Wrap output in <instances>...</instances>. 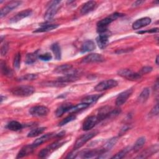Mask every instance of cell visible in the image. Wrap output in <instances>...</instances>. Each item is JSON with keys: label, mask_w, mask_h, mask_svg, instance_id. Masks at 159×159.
Wrapping results in <instances>:
<instances>
[{"label": "cell", "mask_w": 159, "mask_h": 159, "mask_svg": "<svg viewBox=\"0 0 159 159\" xmlns=\"http://www.w3.org/2000/svg\"><path fill=\"white\" fill-rule=\"evenodd\" d=\"M123 14L119 13V12H115L112 14H111L109 16L101 19L97 23V27H98V32L99 34H102L107 32V25L111 24L112 22L117 19V18L122 16Z\"/></svg>", "instance_id": "6da1fadb"}, {"label": "cell", "mask_w": 159, "mask_h": 159, "mask_svg": "<svg viewBox=\"0 0 159 159\" xmlns=\"http://www.w3.org/2000/svg\"><path fill=\"white\" fill-rule=\"evenodd\" d=\"M158 31V28H155V29H150L148 30L147 31H140L138 32V34H143V33H146V32H150V33H153V32H157Z\"/></svg>", "instance_id": "7bdbcfd3"}, {"label": "cell", "mask_w": 159, "mask_h": 159, "mask_svg": "<svg viewBox=\"0 0 159 159\" xmlns=\"http://www.w3.org/2000/svg\"><path fill=\"white\" fill-rule=\"evenodd\" d=\"M73 106L71 104H64L61 105L60 107H58L55 112V115L57 117H60L64 113L68 112L70 109Z\"/></svg>", "instance_id": "cb8c5ba5"}, {"label": "cell", "mask_w": 159, "mask_h": 159, "mask_svg": "<svg viewBox=\"0 0 159 159\" xmlns=\"http://www.w3.org/2000/svg\"><path fill=\"white\" fill-rule=\"evenodd\" d=\"M145 142H146L145 137H139L136 140V142H135V143L134 145V147L132 148L133 151L134 152H137L139 151V150H140L143 147V146L144 145Z\"/></svg>", "instance_id": "4316f807"}, {"label": "cell", "mask_w": 159, "mask_h": 159, "mask_svg": "<svg viewBox=\"0 0 159 159\" xmlns=\"http://www.w3.org/2000/svg\"><path fill=\"white\" fill-rule=\"evenodd\" d=\"M101 94H93L85 97L83 100L82 102H84L88 105L96 102L101 96Z\"/></svg>", "instance_id": "484cf974"}, {"label": "cell", "mask_w": 159, "mask_h": 159, "mask_svg": "<svg viewBox=\"0 0 159 159\" xmlns=\"http://www.w3.org/2000/svg\"><path fill=\"white\" fill-rule=\"evenodd\" d=\"M150 22H151V19L150 17H142L137 20L132 24V28L133 29L137 30V29H141L142 27H143L149 25Z\"/></svg>", "instance_id": "9a60e30c"}, {"label": "cell", "mask_w": 159, "mask_h": 159, "mask_svg": "<svg viewBox=\"0 0 159 159\" xmlns=\"http://www.w3.org/2000/svg\"><path fill=\"white\" fill-rule=\"evenodd\" d=\"M29 112L32 116L42 117L47 116L49 112V109L44 106H35L30 109Z\"/></svg>", "instance_id": "ba28073f"}, {"label": "cell", "mask_w": 159, "mask_h": 159, "mask_svg": "<svg viewBox=\"0 0 159 159\" xmlns=\"http://www.w3.org/2000/svg\"><path fill=\"white\" fill-rule=\"evenodd\" d=\"M38 58H39V56H38V54L37 53V52L28 53L26 55L25 63L27 64H29V65L32 64L35 61H36V60H37Z\"/></svg>", "instance_id": "d6a6232c"}, {"label": "cell", "mask_w": 159, "mask_h": 159, "mask_svg": "<svg viewBox=\"0 0 159 159\" xmlns=\"http://www.w3.org/2000/svg\"><path fill=\"white\" fill-rule=\"evenodd\" d=\"M96 135V133L94 132L87 133L86 134L83 135L80 138H78L74 145V150H78L83 146L87 142H88L90 139L94 137Z\"/></svg>", "instance_id": "52a82bcc"}, {"label": "cell", "mask_w": 159, "mask_h": 159, "mask_svg": "<svg viewBox=\"0 0 159 159\" xmlns=\"http://www.w3.org/2000/svg\"><path fill=\"white\" fill-rule=\"evenodd\" d=\"M104 61V58L101 55L98 53H91L89 55H88L82 60V62L84 63H99Z\"/></svg>", "instance_id": "7c38bea8"}, {"label": "cell", "mask_w": 159, "mask_h": 159, "mask_svg": "<svg viewBox=\"0 0 159 159\" xmlns=\"http://www.w3.org/2000/svg\"><path fill=\"white\" fill-rule=\"evenodd\" d=\"M152 71V68L151 66H144L143 67L140 71V73L139 74L140 75H144V74H147L148 73H150V71Z\"/></svg>", "instance_id": "ab89813d"}, {"label": "cell", "mask_w": 159, "mask_h": 159, "mask_svg": "<svg viewBox=\"0 0 159 159\" xmlns=\"http://www.w3.org/2000/svg\"><path fill=\"white\" fill-rule=\"evenodd\" d=\"M117 141V137H112L110 139H109L104 145V146L101 148L102 150H103V152L104 153H106V152H107L108 150H109L111 148L113 147V146L116 143Z\"/></svg>", "instance_id": "d4e9b609"}, {"label": "cell", "mask_w": 159, "mask_h": 159, "mask_svg": "<svg viewBox=\"0 0 159 159\" xmlns=\"http://www.w3.org/2000/svg\"><path fill=\"white\" fill-rule=\"evenodd\" d=\"M60 1H53L50 2V5L45 14L44 18L45 20H50L55 16L58 11V9L60 8Z\"/></svg>", "instance_id": "3957f363"}, {"label": "cell", "mask_w": 159, "mask_h": 159, "mask_svg": "<svg viewBox=\"0 0 159 159\" xmlns=\"http://www.w3.org/2000/svg\"><path fill=\"white\" fill-rule=\"evenodd\" d=\"M46 129V127H38L34 129L31 130L27 134L28 137H34L36 136H38L39 135L42 134Z\"/></svg>", "instance_id": "1f68e13d"}, {"label": "cell", "mask_w": 159, "mask_h": 159, "mask_svg": "<svg viewBox=\"0 0 159 159\" xmlns=\"http://www.w3.org/2000/svg\"><path fill=\"white\" fill-rule=\"evenodd\" d=\"M63 143H64V142H60V141H57V142H55L51 143L50 145H48V147H47L45 148H43L42 150H41L39 152V157L40 158L47 157L50 153H51L52 152H53V151L57 150L58 148L61 147Z\"/></svg>", "instance_id": "5b68a950"}, {"label": "cell", "mask_w": 159, "mask_h": 159, "mask_svg": "<svg viewBox=\"0 0 159 159\" xmlns=\"http://www.w3.org/2000/svg\"><path fill=\"white\" fill-rule=\"evenodd\" d=\"M96 4V3L94 1H89L85 2L81 9V13L83 15H85L89 13L94 8Z\"/></svg>", "instance_id": "44dd1931"}, {"label": "cell", "mask_w": 159, "mask_h": 159, "mask_svg": "<svg viewBox=\"0 0 159 159\" xmlns=\"http://www.w3.org/2000/svg\"><path fill=\"white\" fill-rule=\"evenodd\" d=\"M35 92V88L29 85H20L11 89V93L17 96L26 97L32 95Z\"/></svg>", "instance_id": "7a4b0ae2"}, {"label": "cell", "mask_w": 159, "mask_h": 159, "mask_svg": "<svg viewBox=\"0 0 159 159\" xmlns=\"http://www.w3.org/2000/svg\"><path fill=\"white\" fill-rule=\"evenodd\" d=\"M20 53H17L14 58L13 61V66L16 70H18L20 67Z\"/></svg>", "instance_id": "8d00e7d4"}, {"label": "cell", "mask_w": 159, "mask_h": 159, "mask_svg": "<svg viewBox=\"0 0 159 159\" xmlns=\"http://www.w3.org/2000/svg\"><path fill=\"white\" fill-rule=\"evenodd\" d=\"M150 115L152 116H157L158 114V104H157L152 109V111H150Z\"/></svg>", "instance_id": "b9f144b4"}, {"label": "cell", "mask_w": 159, "mask_h": 159, "mask_svg": "<svg viewBox=\"0 0 159 159\" xmlns=\"http://www.w3.org/2000/svg\"><path fill=\"white\" fill-rule=\"evenodd\" d=\"M32 9L24 10V11H20V12H18L17 14H16L14 17H12L10 19V21L11 22H17L24 18L30 16L32 14Z\"/></svg>", "instance_id": "2e32d148"}, {"label": "cell", "mask_w": 159, "mask_h": 159, "mask_svg": "<svg viewBox=\"0 0 159 159\" xmlns=\"http://www.w3.org/2000/svg\"><path fill=\"white\" fill-rule=\"evenodd\" d=\"M55 134H52V133H50V134H45L41 137H40L39 138L37 139L36 140H35L34 141V142L32 143L35 147H37L38 146H39L40 145L47 142L48 140H49L51 138L53 137V136Z\"/></svg>", "instance_id": "ffe728a7"}, {"label": "cell", "mask_w": 159, "mask_h": 159, "mask_svg": "<svg viewBox=\"0 0 159 159\" xmlns=\"http://www.w3.org/2000/svg\"><path fill=\"white\" fill-rule=\"evenodd\" d=\"M22 3V1H12L7 4L6 6H4L1 9L0 12V17L2 18L5 16H6L9 12L12 11L13 9H16L18 6H19Z\"/></svg>", "instance_id": "9c48e42d"}, {"label": "cell", "mask_w": 159, "mask_h": 159, "mask_svg": "<svg viewBox=\"0 0 159 159\" xmlns=\"http://www.w3.org/2000/svg\"><path fill=\"white\" fill-rule=\"evenodd\" d=\"M22 124L16 120H12L7 125V128L12 131H18L22 128Z\"/></svg>", "instance_id": "f1b7e54d"}, {"label": "cell", "mask_w": 159, "mask_h": 159, "mask_svg": "<svg viewBox=\"0 0 159 159\" xmlns=\"http://www.w3.org/2000/svg\"><path fill=\"white\" fill-rule=\"evenodd\" d=\"M89 105L84 103V102H82L80 104H78L76 106H73L70 110L68 111V112L70 113H76L80 111H81L83 109H84L86 108H87Z\"/></svg>", "instance_id": "4dcf8cb0"}, {"label": "cell", "mask_w": 159, "mask_h": 159, "mask_svg": "<svg viewBox=\"0 0 159 159\" xmlns=\"http://www.w3.org/2000/svg\"><path fill=\"white\" fill-rule=\"evenodd\" d=\"M38 77L36 74H27L19 78L20 81H32L37 79Z\"/></svg>", "instance_id": "d590c367"}, {"label": "cell", "mask_w": 159, "mask_h": 159, "mask_svg": "<svg viewBox=\"0 0 159 159\" xmlns=\"http://www.w3.org/2000/svg\"><path fill=\"white\" fill-rule=\"evenodd\" d=\"M51 49L55 55V58L56 60H59L61 59V48L59 46L58 43H54L51 46Z\"/></svg>", "instance_id": "83f0119b"}, {"label": "cell", "mask_w": 159, "mask_h": 159, "mask_svg": "<svg viewBox=\"0 0 159 159\" xmlns=\"http://www.w3.org/2000/svg\"><path fill=\"white\" fill-rule=\"evenodd\" d=\"M76 119V116L74 114H71L68 116H67L66 117H65V119H63L60 123H59V125L60 126H63L65 124H66L67 123L73 121V120H75Z\"/></svg>", "instance_id": "74e56055"}, {"label": "cell", "mask_w": 159, "mask_h": 159, "mask_svg": "<svg viewBox=\"0 0 159 159\" xmlns=\"http://www.w3.org/2000/svg\"><path fill=\"white\" fill-rule=\"evenodd\" d=\"M8 48H9V45L7 43H4L1 48V54L2 56H4L6 55V54L7 53V51H8Z\"/></svg>", "instance_id": "60d3db41"}, {"label": "cell", "mask_w": 159, "mask_h": 159, "mask_svg": "<svg viewBox=\"0 0 159 159\" xmlns=\"http://www.w3.org/2000/svg\"><path fill=\"white\" fill-rule=\"evenodd\" d=\"M143 2H144V1H136L133 3L132 6L133 7H137V6H139L141 5Z\"/></svg>", "instance_id": "f6af8a7d"}, {"label": "cell", "mask_w": 159, "mask_h": 159, "mask_svg": "<svg viewBox=\"0 0 159 159\" xmlns=\"http://www.w3.org/2000/svg\"><path fill=\"white\" fill-rule=\"evenodd\" d=\"M59 26L58 24H45V25H42L40 27L34 31V32H48L50 31L53 29H55L57 28Z\"/></svg>", "instance_id": "603a6c76"}, {"label": "cell", "mask_w": 159, "mask_h": 159, "mask_svg": "<svg viewBox=\"0 0 159 159\" xmlns=\"http://www.w3.org/2000/svg\"><path fill=\"white\" fill-rule=\"evenodd\" d=\"M35 147L32 145H27L25 146H24L20 150L19 152L17 155V158H23L24 157H26L30 154H31L34 148Z\"/></svg>", "instance_id": "ac0fdd59"}, {"label": "cell", "mask_w": 159, "mask_h": 159, "mask_svg": "<svg viewBox=\"0 0 159 159\" xmlns=\"http://www.w3.org/2000/svg\"><path fill=\"white\" fill-rule=\"evenodd\" d=\"M39 58L42 61H49L52 58V56L50 53H45L44 54H41L39 56Z\"/></svg>", "instance_id": "f35d334b"}, {"label": "cell", "mask_w": 159, "mask_h": 159, "mask_svg": "<svg viewBox=\"0 0 159 159\" xmlns=\"http://www.w3.org/2000/svg\"><path fill=\"white\" fill-rule=\"evenodd\" d=\"M96 48L94 42L91 40H88L85 41L81 45L80 51L81 53H86L88 52H91Z\"/></svg>", "instance_id": "d6986e66"}, {"label": "cell", "mask_w": 159, "mask_h": 159, "mask_svg": "<svg viewBox=\"0 0 159 159\" xmlns=\"http://www.w3.org/2000/svg\"><path fill=\"white\" fill-rule=\"evenodd\" d=\"M129 128H130V127H129V126H128V125H125V126H124V127L121 129V130H120V135H121L124 134Z\"/></svg>", "instance_id": "ee69618b"}, {"label": "cell", "mask_w": 159, "mask_h": 159, "mask_svg": "<svg viewBox=\"0 0 159 159\" xmlns=\"http://www.w3.org/2000/svg\"><path fill=\"white\" fill-rule=\"evenodd\" d=\"M109 34L107 32L100 34L96 38V42L101 49L104 48L109 42Z\"/></svg>", "instance_id": "e0dca14e"}, {"label": "cell", "mask_w": 159, "mask_h": 159, "mask_svg": "<svg viewBox=\"0 0 159 159\" xmlns=\"http://www.w3.org/2000/svg\"><path fill=\"white\" fill-rule=\"evenodd\" d=\"M149 96H150V89L148 88H145L140 93L138 98V101L140 103H143L148 99Z\"/></svg>", "instance_id": "f546056e"}, {"label": "cell", "mask_w": 159, "mask_h": 159, "mask_svg": "<svg viewBox=\"0 0 159 159\" xmlns=\"http://www.w3.org/2000/svg\"><path fill=\"white\" fill-rule=\"evenodd\" d=\"M1 72L4 75L7 76H11L12 75V72L11 70V69H9L7 66L5 62L1 61Z\"/></svg>", "instance_id": "836d02e7"}, {"label": "cell", "mask_w": 159, "mask_h": 159, "mask_svg": "<svg viewBox=\"0 0 159 159\" xmlns=\"http://www.w3.org/2000/svg\"><path fill=\"white\" fill-rule=\"evenodd\" d=\"M98 122H99L97 116H91L86 118L83 124V129L84 130H89L93 129Z\"/></svg>", "instance_id": "30bf717a"}, {"label": "cell", "mask_w": 159, "mask_h": 159, "mask_svg": "<svg viewBox=\"0 0 159 159\" xmlns=\"http://www.w3.org/2000/svg\"><path fill=\"white\" fill-rule=\"evenodd\" d=\"M118 83L117 81L113 79L107 80L99 83L94 88V89L97 91H102L107 90L117 86Z\"/></svg>", "instance_id": "277c9868"}, {"label": "cell", "mask_w": 159, "mask_h": 159, "mask_svg": "<svg viewBox=\"0 0 159 159\" xmlns=\"http://www.w3.org/2000/svg\"><path fill=\"white\" fill-rule=\"evenodd\" d=\"M55 72L57 73H61V74H65L68 75V74H72L76 73V70L73 69V66L71 65L68 64H63L60 66H57L55 69Z\"/></svg>", "instance_id": "4fadbf2b"}, {"label": "cell", "mask_w": 159, "mask_h": 159, "mask_svg": "<svg viewBox=\"0 0 159 159\" xmlns=\"http://www.w3.org/2000/svg\"><path fill=\"white\" fill-rule=\"evenodd\" d=\"M111 111V107L109 106H104L99 110V112L97 115V117L99 119V121L101 122L107 118L109 112Z\"/></svg>", "instance_id": "7402d4cb"}, {"label": "cell", "mask_w": 159, "mask_h": 159, "mask_svg": "<svg viewBox=\"0 0 159 159\" xmlns=\"http://www.w3.org/2000/svg\"><path fill=\"white\" fill-rule=\"evenodd\" d=\"M158 150V145L151 146V147L146 148L143 151H142L136 158H147V157H150V155L154 154L155 153L157 152Z\"/></svg>", "instance_id": "5bb4252c"}, {"label": "cell", "mask_w": 159, "mask_h": 159, "mask_svg": "<svg viewBox=\"0 0 159 159\" xmlns=\"http://www.w3.org/2000/svg\"><path fill=\"white\" fill-rule=\"evenodd\" d=\"M130 150V147H127L123 148L122 150H120L117 153H116L115 155H114L112 157V158H122L127 155V153Z\"/></svg>", "instance_id": "e575fe53"}, {"label": "cell", "mask_w": 159, "mask_h": 159, "mask_svg": "<svg viewBox=\"0 0 159 159\" xmlns=\"http://www.w3.org/2000/svg\"><path fill=\"white\" fill-rule=\"evenodd\" d=\"M155 61H156V64H157V65H158V56H157V58H156V60H155Z\"/></svg>", "instance_id": "bcb514c9"}, {"label": "cell", "mask_w": 159, "mask_h": 159, "mask_svg": "<svg viewBox=\"0 0 159 159\" xmlns=\"http://www.w3.org/2000/svg\"><path fill=\"white\" fill-rule=\"evenodd\" d=\"M118 75L128 80L136 81L141 78V75L139 73L132 71L129 69H122L118 71Z\"/></svg>", "instance_id": "8992f818"}, {"label": "cell", "mask_w": 159, "mask_h": 159, "mask_svg": "<svg viewBox=\"0 0 159 159\" xmlns=\"http://www.w3.org/2000/svg\"><path fill=\"white\" fill-rule=\"evenodd\" d=\"M132 92H133L132 88H130L120 93L116 98V106H119L124 104L127 100V99L131 96V94H132Z\"/></svg>", "instance_id": "8fae6325"}]
</instances>
